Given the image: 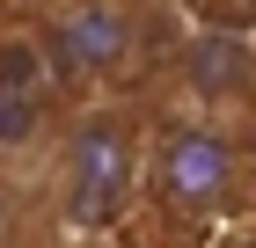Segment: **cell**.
I'll list each match as a JSON object with an SVG mask.
<instances>
[{
	"instance_id": "obj_7",
	"label": "cell",
	"mask_w": 256,
	"mask_h": 248,
	"mask_svg": "<svg viewBox=\"0 0 256 248\" xmlns=\"http://www.w3.org/2000/svg\"><path fill=\"white\" fill-rule=\"evenodd\" d=\"M242 161H249V168H256V132H249V139H242Z\"/></svg>"
},
{
	"instance_id": "obj_2",
	"label": "cell",
	"mask_w": 256,
	"mask_h": 248,
	"mask_svg": "<svg viewBox=\"0 0 256 248\" xmlns=\"http://www.w3.org/2000/svg\"><path fill=\"white\" fill-rule=\"evenodd\" d=\"M242 175V139L212 117H176V124H161L146 139V161H139V183L154 197L161 212H176V219H205V212L234 205Z\"/></svg>"
},
{
	"instance_id": "obj_4",
	"label": "cell",
	"mask_w": 256,
	"mask_h": 248,
	"mask_svg": "<svg viewBox=\"0 0 256 248\" xmlns=\"http://www.w3.org/2000/svg\"><path fill=\"white\" fill-rule=\"evenodd\" d=\"M176 80H183V95L198 102L190 117H212V124H220V110H249V102H256V44L242 37V29L205 22V29L183 37Z\"/></svg>"
},
{
	"instance_id": "obj_6",
	"label": "cell",
	"mask_w": 256,
	"mask_h": 248,
	"mask_svg": "<svg viewBox=\"0 0 256 248\" xmlns=\"http://www.w3.org/2000/svg\"><path fill=\"white\" fill-rule=\"evenodd\" d=\"M8 212H15V205H8V175H0V234H8Z\"/></svg>"
},
{
	"instance_id": "obj_3",
	"label": "cell",
	"mask_w": 256,
	"mask_h": 248,
	"mask_svg": "<svg viewBox=\"0 0 256 248\" xmlns=\"http://www.w3.org/2000/svg\"><path fill=\"white\" fill-rule=\"evenodd\" d=\"M146 44V0H59L37 22L44 88H102Z\"/></svg>"
},
{
	"instance_id": "obj_1",
	"label": "cell",
	"mask_w": 256,
	"mask_h": 248,
	"mask_svg": "<svg viewBox=\"0 0 256 248\" xmlns=\"http://www.w3.org/2000/svg\"><path fill=\"white\" fill-rule=\"evenodd\" d=\"M139 161H146V139L118 102H80L59 117V132L44 146V168H52V212L80 234L118 227L124 205L139 197Z\"/></svg>"
},
{
	"instance_id": "obj_5",
	"label": "cell",
	"mask_w": 256,
	"mask_h": 248,
	"mask_svg": "<svg viewBox=\"0 0 256 248\" xmlns=\"http://www.w3.org/2000/svg\"><path fill=\"white\" fill-rule=\"evenodd\" d=\"M52 132H59V110H52V88L44 80L0 88V161H44Z\"/></svg>"
}]
</instances>
